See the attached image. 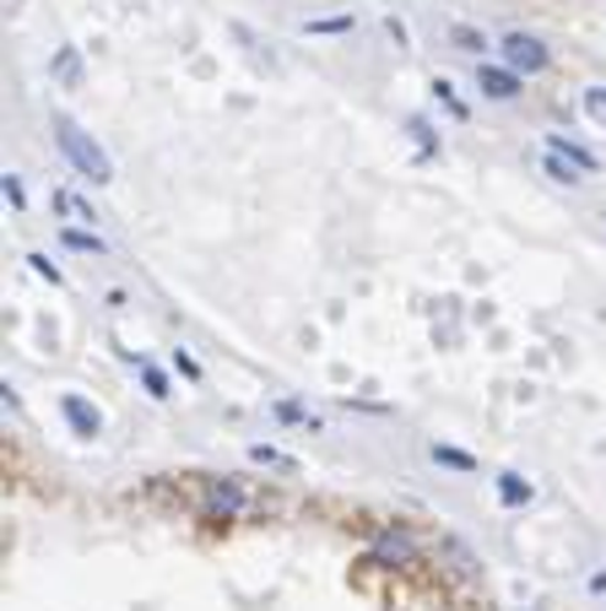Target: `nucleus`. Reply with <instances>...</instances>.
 I'll list each match as a JSON object with an SVG mask.
<instances>
[{
  "instance_id": "5701e85b",
  "label": "nucleus",
  "mask_w": 606,
  "mask_h": 611,
  "mask_svg": "<svg viewBox=\"0 0 606 611\" xmlns=\"http://www.w3.org/2000/svg\"><path fill=\"white\" fill-rule=\"evenodd\" d=\"M174 368H179L185 379H201V363H196V358H190L185 347H174Z\"/></svg>"
},
{
  "instance_id": "7ed1b4c3",
  "label": "nucleus",
  "mask_w": 606,
  "mask_h": 611,
  "mask_svg": "<svg viewBox=\"0 0 606 611\" xmlns=\"http://www.w3.org/2000/svg\"><path fill=\"white\" fill-rule=\"evenodd\" d=\"M196 492H201V514H211V520H233V514L250 509V492L239 482H228V477H201Z\"/></svg>"
},
{
  "instance_id": "423d86ee",
  "label": "nucleus",
  "mask_w": 606,
  "mask_h": 611,
  "mask_svg": "<svg viewBox=\"0 0 606 611\" xmlns=\"http://www.w3.org/2000/svg\"><path fill=\"white\" fill-rule=\"evenodd\" d=\"M60 417H66V428L76 433V438H98V433H103V412H98L87 395H76V390L60 395Z\"/></svg>"
},
{
  "instance_id": "9b49d317",
  "label": "nucleus",
  "mask_w": 606,
  "mask_h": 611,
  "mask_svg": "<svg viewBox=\"0 0 606 611\" xmlns=\"http://www.w3.org/2000/svg\"><path fill=\"white\" fill-rule=\"evenodd\" d=\"M450 44H455L461 55H476V61L493 50V39H487L482 28H472V22H455V28H450Z\"/></svg>"
},
{
  "instance_id": "ddd939ff",
  "label": "nucleus",
  "mask_w": 606,
  "mask_h": 611,
  "mask_svg": "<svg viewBox=\"0 0 606 611\" xmlns=\"http://www.w3.org/2000/svg\"><path fill=\"white\" fill-rule=\"evenodd\" d=\"M531 498H537V488H531L526 477H515V471H504V477H498V503H509V509H526Z\"/></svg>"
},
{
  "instance_id": "412c9836",
  "label": "nucleus",
  "mask_w": 606,
  "mask_h": 611,
  "mask_svg": "<svg viewBox=\"0 0 606 611\" xmlns=\"http://www.w3.org/2000/svg\"><path fill=\"white\" fill-rule=\"evenodd\" d=\"M309 33H352V17H320L309 22Z\"/></svg>"
},
{
  "instance_id": "4be33fe9",
  "label": "nucleus",
  "mask_w": 606,
  "mask_h": 611,
  "mask_svg": "<svg viewBox=\"0 0 606 611\" xmlns=\"http://www.w3.org/2000/svg\"><path fill=\"white\" fill-rule=\"evenodd\" d=\"M5 200H11V211H27V189L16 174H5Z\"/></svg>"
},
{
  "instance_id": "0eeeda50",
  "label": "nucleus",
  "mask_w": 606,
  "mask_h": 611,
  "mask_svg": "<svg viewBox=\"0 0 606 611\" xmlns=\"http://www.w3.org/2000/svg\"><path fill=\"white\" fill-rule=\"evenodd\" d=\"M547 152H558V157H569V163H574V168H580L585 179H591V174H602V157H596L591 146H580L574 135H558V130H552V135H547Z\"/></svg>"
},
{
  "instance_id": "aec40b11",
  "label": "nucleus",
  "mask_w": 606,
  "mask_h": 611,
  "mask_svg": "<svg viewBox=\"0 0 606 611\" xmlns=\"http://www.w3.org/2000/svg\"><path fill=\"white\" fill-rule=\"evenodd\" d=\"M433 98H439V103H444V109H450V114H455V120H466V103H461V98H455V87H450V81H444V76H439V81H433Z\"/></svg>"
},
{
  "instance_id": "f3484780",
  "label": "nucleus",
  "mask_w": 606,
  "mask_h": 611,
  "mask_svg": "<svg viewBox=\"0 0 606 611\" xmlns=\"http://www.w3.org/2000/svg\"><path fill=\"white\" fill-rule=\"evenodd\" d=\"M585 120L596 124V130H606V81H596V87H585Z\"/></svg>"
},
{
  "instance_id": "39448f33",
  "label": "nucleus",
  "mask_w": 606,
  "mask_h": 611,
  "mask_svg": "<svg viewBox=\"0 0 606 611\" xmlns=\"http://www.w3.org/2000/svg\"><path fill=\"white\" fill-rule=\"evenodd\" d=\"M368 563H374V568H411V563H417V542H411L406 531H379Z\"/></svg>"
},
{
  "instance_id": "9d476101",
  "label": "nucleus",
  "mask_w": 606,
  "mask_h": 611,
  "mask_svg": "<svg viewBox=\"0 0 606 611\" xmlns=\"http://www.w3.org/2000/svg\"><path fill=\"white\" fill-rule=\"evenodd\" d=\"M49 76H55L60 87H81V50H76V44H60L55 61H49Z\"/></svg>"
},
{
  "instance_id": "f257e3e1",
  "label": "nucleus",
  "mask_w": 606,
  "mask_h": 611,
  "mask_svg": "<svg viewBox=\"0 0 606 611\" xmlns=\"http://www.w3.org/2000/svg\"><path fill=\"white\" fill-rule=\"evenodd\" d=\"M55 146H60V157L70 163V174L87 184H109L114 179V163H109V152L81 130L76 120H66V114H55Z\"/></svg>"
},
{
  "instance_id": "6e6552de",
  "label": "nucleus",
  "mask_w": 606,
  "mask_h": 611,
  "mask_svg": "<svg viewBox=\"0 0 606 611\" xmlns=\"http://www.w3.org/2000/svg\"><path fill=\"white\" fill-rule=\"evenodd\" d=\"M49 206L60 211V222H76V228H92V222H98V206H92V200H81L76 189H55V195H49Z\"/></svg>"
},
{
  "instance_id": "6ab92c4d",
  "label": "nucleus",
  "mask_w": 606,
  "mask_h": 611,
  "mask_svg": "<svg viewBox=\"0 0 606 611\" xmlns=\"http://www.w3.org/2000/svg\"><path fill=\"white\" fill-rule=\"evenodd\" d=\"M27 271H33V276H44L49 287H60V282H66V276H60V265H55L49 254H27Z\"/></svg>"
},
{
  "instance_id": "393cba45",
  "label": "nucleus",
  "mask_w": 606,
  "mask_h": 611,
  "mask_svg": "<svg viewBox=\"0 0 606 611\" xmlns=\"http://www.w3.org/2000/svg\"><path fill=\"white\" fill-rule=\"evenodd\" d=\"M591 590H606V568H602V574H596V579H591Z\"/></svg>"
},
{
  "instance_id": "dca6fc26",
  "label": "nucleus",
  "mask_w": 606,
  "mask_h": 611,
  "mask_svg": "<svg viewBox=\"0 0 606 611\" xmlns=\"http://www.w3.org/2000/svg\"><path fill=\"white\" fill-rule=\"evenodd\" d=\"M433 460H439V466H455V471H466V477H472V471H482V466H476V455L455 449V444H433Z\"/></svg>"
},
{
  "instance_id": "20e7f679",
  "label": "nucleus",
  "mask_w": 606,
  "mask_h": 611,
  "mask_svg": "<svg viewBox=\"0 0 606 611\" xmlns=\"http://www.w3.org/2000/svg\"><path fill=\"white\" fill-rule=\"evenodd\" d=\"M520 87H526V76L520 70H509V65L498 61H476V92L482 98H493V103H515L520 98Z\"/></svg>"
},
{
  "instance_id": "2eb2a0df",
  "label": "nucleus",
  "mask_w": 606,
  "mask_h": 611,
  "mask_svg": "<svg viewBox=\"0 0 606 611\" xmlns=\"http://www.w3.org/2000/svg\"><path fill=\"white\" fill-rule=\"evenodd\" d=\"M250 460H255V466H266V471H298V460H293V455H282V449H271V444H250Z\"/></svg>"
},
{
  "instance_id": "4468645a",
  "label": "nucleus",
  "mask_w": 606,
  "mask_h": 611,
  "mask_svg": "<svg viewBox=\"0 0 606 611\" xmlns=\"http://www.w3.org/2000/svg\"><path fill=\"white\" fill-rule=\"evenodd\" d=\"M541 174H547L552 184H569V189H580V184H585V174H580L569 157H558V152H547V157H541Z\"/></svg>"
},
{
  "instance_id": "f8f14e48",
  "label": "nucleus",
  "mask_w": 606,
  "mask_h": 611,
  "mask_svg": "<svg viewBox=\"0 0 606 611\" xmlns=\"http://www.w3.org/2000/svg\"><path fill=\"white\" fill-rule=\"evenodd\" d=\"M60 244H66L70 254H109V244H103L92 228H76V222H66V228H60Z\"/></svg>"
},
{
  "instance_id": "a211bd4d",
  "label": "nucleus",
  "mask_w": 606,
  "mask_h": 611,
  "mask_svg": "<svg viewBox=\"0 0 606 611\" xmlns=\"http://www.w3.org/2000/svg\"><path fill=\"white\" fill-rule=\"evenodd\" d=\"M141 384H146V395H152V401H168V395H174V390H168V373H163V368H152V363H141Z\"/></svg>"
},
{
  "instance_id": "1a4fd4ad",
  "label": "nucleus",
  "mask_w": 606,
  "mask_h": 611,
  "mask_svg": "<svg viewBox=\"0 0 606 611\" xmlns=\"http://www.w3.org/2000/svg\"><path fill=\"white\" fill-rule=\"evenodd\" d=\"M271 417L287 423V428H304V433H320V417L304 406V401H271Z\"/></svg>"
},
{
  "instance_id": "b1692460",
  "label": "nucleus",
  "mask_w": 606,
  "mask_h": 611,
  "mask_svg": "<svg viewBox=\"0 0 606 611\" xmlns=\"http://www.w3.org/2000/svg\"><path fill=\"white\" fill-rule=\"evenodd\" d=\"M385 33H390L396 44H406V22H396V17H385Z\"/></svg>"
},
{
  "instance_id": "f03ea898",
  "label": "nucleus",
  "mask_w": 606,
  "mask_h": 611,
  "mask_svg": "<svg viewBox=\"0 0 606 611\" xmlns=\"http://www.w3.org/2000/svg\"><path fill=\"white\" fill-rule=\"evenodd\" d=\"M498 61L509 65V70H520V76H541V70L552 65V50H547V39L526 33V28H515V33L498 39Z\"/></svg>"
}]
</instances>
